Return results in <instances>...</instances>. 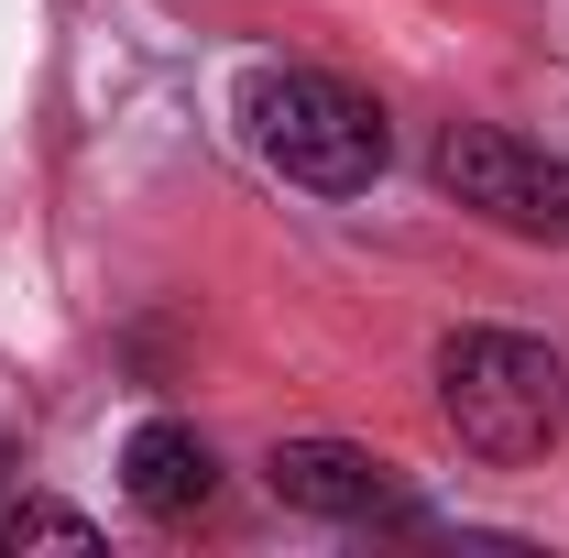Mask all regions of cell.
<instances>
[{
	"instance_id": "277c9868",
	"label": "cell",
	"mask_w": 569,
	"mask_h": 558,
	"mask_svg": "<svg viewBox=\"0 0 569 558\" xmlns=\"http://www.w3.org/2000/svg\"><path fill=\"white\" fill-rule=\"evenodd\" d=\"M263 482L296 515H329V526H417V492L395 482V460L361 449V438H274Z\"/></svg>"
},
{
	"instance_id": "6da1fadb",
	"label": "cell",
	"mask_w": 569,
	"mask_h": 558,
	"mask_svg": "<svg viewBox=\"0 0 569 558\" xmlns=\"http://www.w3.org/2000/svg\"><path fill=\"white\" fill-rule=\"evenodd\" d=\"M438 417L471 460L526 471L569 427V361L548 340H526V329H449L438 340Z\"/></svg>"
},
{
	"instance_id": "3957f363",
	"label": "cell",
	"mask_w": 569,
	"mask_h": 558,
	"mask_svg": "<svg viewBox=\"0 0 569 558\" xmlns=\"http://www.w3.org/2000/svg\"><path fill=\"white\" fill-rule=\"evenodd\" d=\"M427 165L471 219H493L515 241H569V153L503 132V121H449Z\"/></svg>"
},
{
	"instance_id": "8992f818",
	"label": "cell",
	"mask_w": 569,
	"mask_h": 558,
	"mask_svg": "<svg viewBox=\"0 0 569 558\" xmlns=\"http://www.w3.org/2000/svg\"><path fill=\"white\" fill-rule=\"evenodd\" d=\"M0 548H99V526L77 504H56V492H11L0 504Z\"/></svg>"
},
{
	"instance_id": "7a4b0ae2",
	"label": "cell",
	"mask_w": 569,
	"mask_h": 558,
	"mask_svg": "<svg viewBox=\"0 0 569 558\" xmlns=\"http://www.w3.org/2000/svg\"><path fill=\"white\" fill-rule=\"evenodd\" d=\"M241 132H252V153L284 187H318V198H361L395 165L383 110L329 67H252L241 77Z\"/></svg>"
},
{
	"instance_id": "5b68a950",
	"label": "cell",
	"mask_w": 569,
	"mask_h": 558,
	"mask_svg": "<svg viewBox=\"0 0 569 558\" xmlns=\"http://www.w3.org/2000/svg\"><path fill=\"white\" fill-rule=\"evenodd\" d=\"M121 492H132V515H153V526H198L219 504V460L209 438L187 417H142L132 438H121Z\"/></svg>"
}]
</instances>
